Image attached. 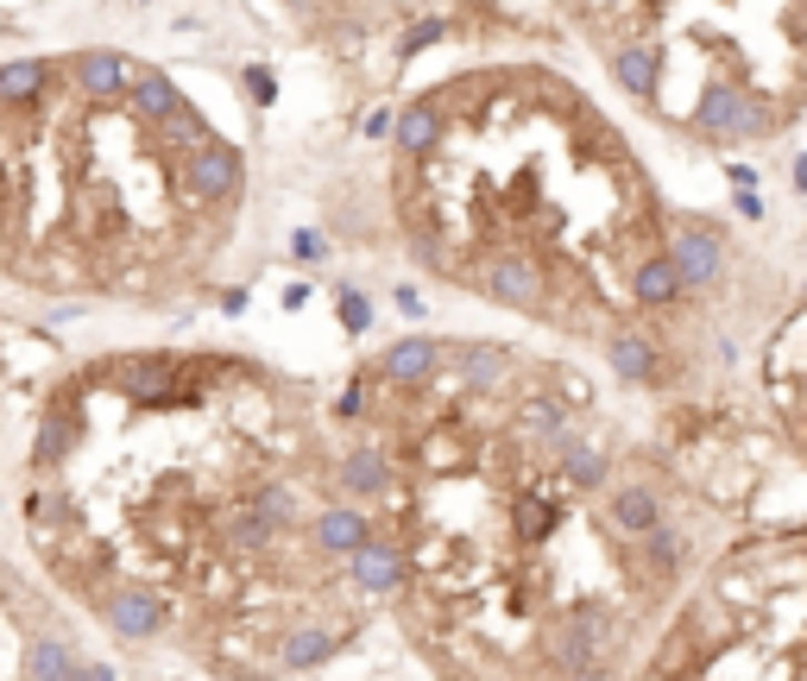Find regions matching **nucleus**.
Wrapping results in <instances>:
<instances>
[{"label":"nucleus","instance_id":"f257e3e1","mask_svg":"<svg viewBox=\"0 0 807 681\" xmlns=\"http://www.w3.org/2000/svg\"><path fill=\"white\" fill-rule=\"evenodd\" d=\"M335 423L366 587L430 681H625L694 568L745 530L726 417L644 423L517 341H397Z\"/></svg>","mask_w":807,"mask_h":681},{"label":"nucleus","instance_id":"f03ea898","mask_svg":"<svg viewBox=\"0 0 807 681\" xmlns=\"http://www.w3.org/2000/svg\"><path fill=\"white\" fill-rule=\"evenodd\" d=\"M20 530L77 619L209 681L315 675L379 612L335 410L234 348L63 372L32 423Z\"/></svg>","mask_w":807,"mask_h":681},{"label":"nucleus","instance_id":"7ed1b4c3","mask_svg":"<svg viewBox=\"0 0 807 681\" xmlns=\"http://www.w3.org/2000/svg\"><path fill=\"white\" fill-rule=\"evenodd\" d=\"M392 221L423 278L618 379H656L700 272L650 158L549 58H480L404 101Z\"/></svg>","mask_w":807,"mask_h":681},{"label":"nucleus","instance_id":"20e7f679","mask_svg":"<svg viewBox=\"0 0 807 681\" xmlns=\"http://www.w3.org/2000/svg\"><path fill=\"white\" fill-rule=\"evenodd\" d=\"M246 221V152L133 51L0 63V284L63 310H171Z\"/></svg>","mask_w":807,"mask_h":681},{"label":"nucleus","instance_id":"39448f33","mask_svg":"<svg viewBox=\"0 0 807 681\" xmlns=\"http://www.w3.org/2000/svg\"><path fill=\"white\" fill-rule=\"evenodd\" d=\"M612 89L688 146L745 152L807 108L801 0H555Z\"/></svg>","mask_w":807,"mask_h":681},{"label":"nucleus","instance_id":"423d86ee","mask_svg":"<svg viewBox=\"0 0 807 681\" xmlns=\"http://www.w3.org/2000/svg\"><path fill=\"white\" fill-rule=\"evenodd\" d=\"M625 681H807L801 511L732 530L675 593Z\"/></svg>","mask_w":807,"mask_h":681},{"label":"nucleus","instance_id":"0eeeda50","mask_svg":"<svg viewBox=\"0 0 807 681\" xmlns=\"http://www.w3.org/2000/svg\"><path fill=\"white\" fill-rule=\"evenodd\" d=\"M0 681H95L77 638V612L44 587V574L0 555Z\"/></svg>","mask_w":807,"mask_h":681},{"label":"nucleus","instance_id":"6e6552de","mask_svg":"<svg viewBox=\"0 0 807 681\" xmlns=\"http://www.w3.org/2000/svg\"><path fill=\"white\" fill-rule=\"evenodd\" d=\"M0 404H7V391H0Z\"/></svg>","mask_w":807,"mask_h":681}]
</instances>
